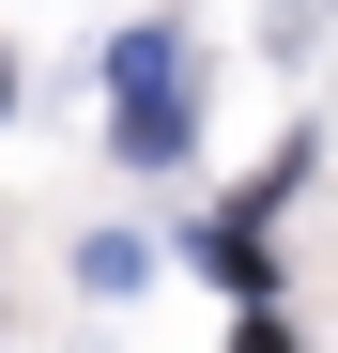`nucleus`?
Returning a JSON list of instances; mask_svg holds the SVG:
<instances>
[{"mask_svg":"<svg viewBox=\"0 0 338 353\" xmlns=\"http://www.w3.org/2000/svg\"><path fill=\"white\" fill-rule=\"evenodd\" d=\"M108 123H123V169H185V139H200L185 31H123L108 46Z\"/></svg>","mask_w":338,"mask_h":353,"instance_id":"obj_1","label":"nucleus"},{"mask_svg":"<svg viewBox=\"0 0 338 353\" xmlns=\"http://www.w3.org/2000/svg\"><path fill=\"white\" fill-rule=\"evenodd\" d=\"M200 261L231 276V292H277V261H261V200H246V215H215V230H200Z\"/></svg>","mask_w":338,"mask_h":353,"instance_id":"obj_2","label":"nucleus"},{"mask_svg":"<svg viewBox=\"0 0 338 353\" xmlns=\"http://www.w3.org/2000/svg\"><path fill=\"white\" fill-rule=\"evenodd\" d=\"M77 276H92V292H139V276H154V246H139V230H92Z\"/></svg>","mask_w":338,"mask_h":353,"instance_id":"obj_3","label":"nucleus"},{"mask_svg":"<svg viewBox=\"0 0 338 353\" xmlns=\"http://www.w3.org/2000/svg\"><path fill=\"white\" fill-rule=\"evenodd\" d=\"M231 353H292V323H261V307H246V338H231Z\"/></svg>","mask_w":338,"mask_h":353,"instance_id":"obj_4","label":"nucleus"},{"mask_svg":"<svg viewBox=\"0 0 338 353\" xmlns=\"http://www.w3.org/2000/svg\"><path fill=\"white\" fill-rule=\"evenodd\" d=\"M0 108H16V62H0Z\"/></svg>","mask_w":338,"mask_h":353,"instance_id":"obj_5","label":"nucleus"}]
</instances>
